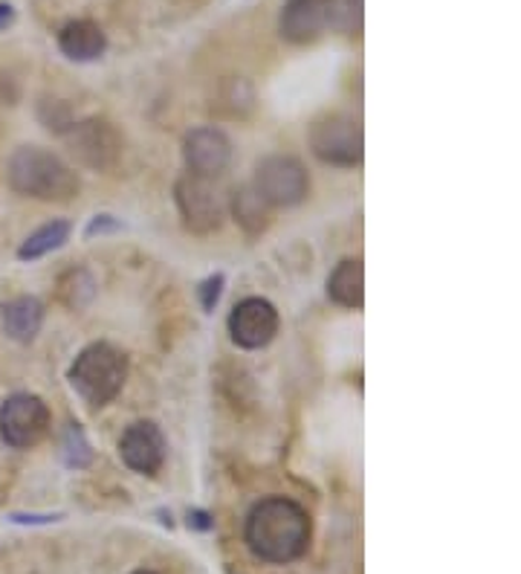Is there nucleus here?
I'll return each instance as SVG.
<instances>
[{
  "label": "nucleus",
  "mask_w": 521,
  "mask_h": 574,
  "mask_svg": "<svg viewBox=\"0 0 521 574\" xmlns=\"http://www.w3.org/2000/svg\"><path fill=\"white\" fill-rule=\"evenodd\" d=\"M96 294V282L93 276L81 267H73L58 279V299H62L70 311H81L85 305H90Z\"/></svg>",
  "instance_id": "a211bd4d"
},
{
  "label": "nucleus",
  "mask_w": 521,
  "mask_h": 574,
  "mask_svg": "<svg viewBox=\"0 0 521 574\" xmlns=\"http://www.w3.org/2000/svg\"><path fill=\"white\" fill-rule=\"evenodd\" d=\"M9 189L44 203H70L79 198L81 180L70 163L41 145H21L7 163Z\"/></svg>",
  "instance_id": "f03ea898"
},
{
  "label": "nucleus",
  "mask_w": 521,
  "mask_h": 574,
  "mask_svg": "<svg viewBox=\"0 0 521 574\" xmlns=\"http://www.w3.org/2000/svg\"><path fill=\"white\" fill-rule=\"evenodd\" d=\"M182 159H186L189 175L218 177L221 172H226L232 159L230 136L214 125L195 128L182 140Z\"/></svg>",
  "instance_id": "9d476101"
},
{
  "label": "nucleus",
  "mask_w": 521,
  "mask_h": 574,
  "mask_svg": "<svg viewBox=\"0 0 521 574\" xmlns=\"http://www.w3.org/2000/svg\"><path fill=\"white\" fill-rule=\"evenodd\" d=\"M174 200L180 209L182 227L195 235H212L230 216V195L214 184V177L186 172L174 186Z\"/></svg>",
  "instance_id": "20e7f679"
},
{
  "label": "nucleus",
  "mask_w": 521,
  "mask_h": 574,
  "mask_svg": "<svg viewBox=\"0 0 521 574\" xmlns=\"http://www.w3.org/2000/svg\"><path fill=\"white\" fill-rule=\"evenodd\" d=\"M119 455L140 476H157L166 462V439L154 421H136L119 441Z\"/></svg>",
  "instance_id": "9b49d317"
},
{
  "label": "nucleus",
  "mask_w": 521,
  "mask_h": 574,
  "mask_svg": "<svg viewBox=\"0 0 521 574\" xmlns=\"http://www.w3.org/2000/svg\"><path fill=\"white\" fill-rule=\"evenodd\" d=\"M64 131V140L70 145L81 166L93 172H113L125 154V136L119 134L108 120H81L70 122Z\"/></svg>",
  "instance_id": "423d86ee"
},
{
  "label": "nucleus",
  "mask_w": 521,
  "mask_h": 574,
  "mask_svg": "<svg viewBox=\"0 0 521 574\" xmlns=\"http://www.w3.org/2000/svg\"><path fill=\"white\" fill-rule=\"evenodd\" d=\"M70 386L87 407H104L128 380V357L117 345L93 343L79 351L70 366Z\"/></svg>",
  "instance_id": "7ed1b4c3"
},
{
  "label": "nucleus",
  "mask_w": 521,
  "mask_h": 574,
  "mask_svg": "<svg viewBox=\"0 0 521 574\" xmlns=\"http://www.w3.org/2000/svg\"><path fill=\"white\" fill-rule=\"evenodd\" d=\"M328 30H336L342 35H359L363 0H328Z\"/></svg>",
  "instance_id": "6ab92c4d"
},
{
  "label": "nucleus",
  "mask_w": 521,
  "mask_h": 574,
  "mask_svg": "<svg viewBox=\"0 0 521 574\" xmlns=\"http://www.w3.org/2000/svg\"><path fill=\"white\" fill-rule=\"evenodd\" d=\"M313 522L310 514L299 503L285 496H269L260 499L244 526V540L255 558L273 566H285L299 560L310 545Z\"/></svg>",
  "instance_id": "f257e3e1"
},
{
  "label": "nucleus",
  "mask_w": 521,
  "mask_h": 574,
  "mask_svg": "<svg viewBox=\"0 0 521 574\" xmlns=\"http://www.w3.org/2000/svg\"><path fill=\"white\" fill-rule=\"evenodd\" d=\"M49 407L38 395L18 391L9 395L0 407V439L7 441L12 450H30L47 439L49 432Z\"/></svg>",
  "instance_id": "6e6552de"
},
{
  "label": "nucleus",
  "mask_w": 521,
  "mask_h": 574,
  "mask_svg": "<svg viewBox=\"0 0 521 574\" xmlns=\"http://www.w3.org/2000/svg\"><path fill=\"white\" fill-rule=\"evenodd\" d=\"M230 216L235 218L237 227L250 235H260L267 232V227L273 223V207L267 200L260 198V191L253 184L237 186L230 195Z\"/></svg>",
  "instance_id": "dca6fc26"
},
{
  "label": "nucleus",
  "mask_w": 521,
  "mask_h": 574,
  "mask_svg": "<svg viewBox=\"0 0 521 574\" xmlns=\"http://www.w3.org/2000/svg\"><path fill=\"white\" fill-rule=\"evenodd\" d=\"M310 152L319 163L336 168H354L365 157L363 125L347 113H324L310 125Z\"/></svg>",
  "instance_id": "39448f33"
},
{
  "label": "nucleus",
  "mask_w": 521,
  "mask_h": 574,
  "mask_svg": "<svg viewBox=\"0 0 521 574\" xmlns=\"http://www.w3.org/2000/svg\"><path fill=\"white\" fill-rule=\"evenodd\" d=\"M134 574H154V572H134Z\"/></svg>",
  "instance_id": "5701e85b"
},
{
  "label": "nucleus",
  "mask_w": 521,
  "mask_h": 574,
  "mask_svg": "<svg viewBox=\"0 0 521 574\" xmlns=\"http://www.w3.org/2000/svg\"><path fill=\"white\" fill-rule=\"evenodd\" d=\"M328 30V0H287L278 32L290 44H313Z\"/></svg>",
  "instance_id": "f8f14e48"
},
{
  "label": "nucleus",
  "mask_w": 521,
  "mask_h": 574,
  "mask_svg": "<svg viewBox=\"0 0 521 574\" xmlns=\"http://www.w3.org/2000/svg\"><path fill=\"white\" fill-rule=\"evenodd\" d=\"M328 296L340 308L347 311H359L365 305V271L359 258H345L333 267L328 276Z\"/></svg>",
  "instance_id": "2eb2a0df"
},
{
  "label": "nucleus",
  "mask_w": 521,
  "mask_h": 574,
  "mask_svg": "<svg viewBox=\"0 0 521 574\" xmlns=\"http://www.w3.org/2000/svg\"><path fill=\"white\" fill-rule=\"evenodd\" d=\"M15 24V7L12 3H0V32Z\"/></svg>",
  "instance_id": "4be33fe9"
},
{
  "label": "nucleus",
  "mask_w": 521,
  "mask_h": 574,
  "mask_svg": "<svg viewBox=\"0 0 521 574\" xmlns=\"http://www.w3.org/2000/svg\"><path fill=\"white\" fill-rule=\"evenodd\" d=\"M44 302L35 296H18L3 308V334L15 343H32L44 325Z\"/></svg>",
  "instance_id": "4468645a"
},
{
  "label": "nucleus",
  "mask_w": 521,
  "mask_h": 574,
  "mask_svg": "<svg viewBox=\"0 0 521 574\" xmlns=\"http://www.w3.org/2000/svg\"><path fill=\"white\" fill-rule=\"evenodd\" d=\"M230 334L232 343L246 351L267 349L278 334L276 305L260 299V296L241 299L230 313Z\"/></svg>",
  "instance_id": "1a4fd4ad"
},
{
  "label": "nucleus",
  "mask_w": 521,
  "mask_h": 574,
  "mask_svg": "<svg viewBox=\"0 0 521 574\" xmlns=\"http://www.w3.org/2000/svg\"><path fill=\"white\" fill-rule=\"evenodd\" d=\"M223 294V276L218 273V276H209V279L200 285V302H203V311H214V305H218V299H221Z\"/></svg>",
  "instance_id": "412c9836"
},
{
  "label": "nucleus",
  "mask_w": 521,
  "mask_h": 574,
  "mask_svg": "<svg viewBox=\"0 0 521 574\" xmlns=\"http://www.w3.org/2000/svg\"><path fill=\"white\" fill-rule=\"evenodd\" d=\"M253 186L273 209L299 207L310 195V175L308 168L301 166V159L290 154H273L255 166Z\"/></svg>",
  "instance_id": "0eeeda50"
},
{
  "label": "nucleus",
  "mask_w": 521,
  "mask_h": 574,
  "mask_svg": "<svg viewBox=\"0 0 521 574\" xmlns=\"http://www.w3.org/2000/svg\"><path fill=\"white\" fill-rule=\"evenodd\" d=\"M67 241H70V223L49 221L44 223V227H38L32 235H26L24 244L18 247V258H21V262H35V258L56 253Z\"/></svg>",
  "instance_id": "f3484780"
},
{
  "label": "nucleus",
  "mask_w": 521,
  "mask_h": 574,
  "mask_svg": "<svg viewBox=\"0 0 521 574\" xmlns=\"http://www.w3.org/2000/svg\"><path fill=\"white\" fill-rule=\"evenodd\" d=\"M62 453L64 462L70 464V467H87V464L93 462V446H90V441H87L79 423H70L67 432H64Z\"/></svg>",
  "instance_id": "aec40b11"
},
{
  "label": "nucleus",
  "mask_w": 521,
  "mask_h": 574,
  "mask_svg": "<svg viewBox=\"0 0 521 574\" xmlns=\"http://www.w3.org/2000/svg\"><path fill=\"white\" fill-rule=\"evenodd\" d=\"M58 49L70 62H99L104 56V49H108V35L93 21H70L58 32Z\"/></svg>",
  "instance_id": "ddd939ff"
}]
</instances>
